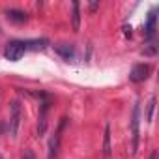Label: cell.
<instances>
[{"label": "cell", "instance_id": "obj_12", "mask_svg": "<svg viewBox=\"0 0 159 159\" xmlns=\"http://www.w3.org/2000/svg\"><path fill=\"white\" fill-rule=\"evenodd\" d=\"M26 43V49L30 47V49H45L47 47V39H34V41H25Z\"/></svg>", "mask_w": 159, "mask_h": 159}, {"label": "cell", "instance_id": "obj_8", "mask_svg": "<svg viewBox=\"0 0 159 159\" xmlns=\"http://www.w3.org/2000/svg\"><path fill=\"white\" fill-rule=\"evenodd\" d=\"M155 21H157V15H155V10H152L150 15H148V21H146V28H144L148 39H152L153 34H155Z\"/></svg>", "mask_w": 159, "mask_h": 159}, {"label": "cell", "instance_id": "obj_16", "mask_svg": "<svg viewBox=\"0 0 159 159\" xmlns=\"http://www.w3.org/2000/svg\"><path fill=\"white\" fill-rule=\"evenodd\" d=\"M0 159H4V157H0Z\"/></svg>", "mask_w": 159, "mask_h": 159}, {"label": "cell", "instance_id": "obj_14", "mask_svg": "<svg viewBox=\"0 0 159 159\" xmlns=\"http://www.w3.org/2000/svg\"><path fill=\"white\" fill-rule=\"evenodd\" d=\"M23 159H36V153H34L30 148H26V150L23 152Z\"/></svg>", "mask_w": 159, "mask_h": 159}, {"label": "cell", "instance_id": "obj_11", "mask_svg": "<svg viewBox=\"0 0 159 159\" xmlns=\"http://www.w3.org/2000/svg\"><path fill=\"white\" fill-rule=\"evenodd\" d=\"M79 10H81V6H79V2H75V4H73V15H71L73 30H75V32L81 28V13H79Z\"/></svg>", "mask_w": 159, "mask_h": 159}, {"label": "cell", "instance_id": "obj_1", "mask_svg": "<svg viewBox=\"0 0 159 159\" xmlns=\"http://www.w3.org/2000/svg\"><path fill=\"white\" fill-rule=\"evenodd\" d=\"M21 116H23V109H21V101L19 99H13L10 103V137H17V131H19V125H21Z\"/></svg>", "mask_w": 159, "mask_h": 159}, {"label": "cell", "instance_id": "obj_13", "mask_svg": "<svg viewBox=\"0 0 159 159\" xmlns=\"http://www.w3.org/2000/svg\"><path fill=\"white\" fill-rule=\"evenodd\" d=\"M153 105H155V98H150V103H148V112H146V120L152 122V112H153Z\"/></svg>", "mask_w": 159, "mask_h": 159}, {"label": "cell", "instance_id": "obj_15", "mask_svg": "<svg viewBox=\"0 0 159 159\" xmlns=\"http://www.w3.org/2000/svg\"><path fill=\"white\" fill-rule=\"evenodd\" d=\"M152 159H157V152H153V153H152Z\"/></svg>", "mask_w": 159, "mask_h": 159}, {"label": "cell", "instance_id": "obj_4", "mask_svg": "<svg viewBox=\"0 0 159 159\" xmlns=\"http://www.w3.org/2000/svg\"><path fill=\"white\" fill-rule=\"evenodd\" d=\"M139 124H140V107H139V101L135 103L133 107V116H131V137H133V153H137V148H139Z\"/></svg>", "mask_w": 159, "mask_h": 159}, {"label": "cell", "instance_id": "obj_2", "mask_svg": "<svg viewBox=\"0 0 159 159\" xmlns=\"http://www.w3.org/2000/svg\"><path fill=\"white\" fill-rule=\"evenodd\" d=\"M66 124H67V120L66 118H62L60 120V124H58V127L54 129V133L51 135V139H49V159H56V155H58V150H60V140H62V131H64V127H66Z\"/></svg>", "mask_w": 159, "mask_h": 159}, {"label": "cell", "instance_id": "obj_7", "mask_svg": "<svg viewBox=\"0 0 159 159\" xmlns=\"http://www.w3.org/2000/svg\"><path fill=\"white\" fill-rule=\"evenodd\" d=\"M47 112H49V101L45 99L39 107V124H38V135H43L45 133V127H47Z\"/></svg>", "mask_w": 159, "mask_h": 159}, {"label": "cell", "instance_id": "obj_10", "mask_svg": "<svg viewBox=\"0 0 159 159\" xmlns=\"http://www.w3.org/2000/svg\"><path fill=\"white\" fill-rule=\"evenodd\" d=\"M6 15L11 23H25L26 21V13L21 10H10V11H6Z\"/></svg>", "mask_w": 159, "mask_h": 159}, {"label": "cell", "instance_id": "obj_6", "mask_svg": "<svg viewBox=\"0 0 159 159\" xmlns=\"http://www.w3.org/2000/svg\"><path fill=\"white\" fill-rule=\"evenodd\" d=\"M54 51H56L64 60H73V58H75V47L69 45V43H58V45H54Z\"/></svg>", "mask_w": 159, "mask_h": 159}, {"label": "cell", "instance_id": "obj_9", "mask_svg": "<svg viewBox=\"0 0 159 159\" xmlns=\"http://www.w3.org/2000/svg\"><path fill=\"white\" fill-rule=\"evenodd\" d=\"M103 157L111 159V125H105V137H103Z\"/></svg>", "mask_w": 159, "mask_h": 159}, {"label": "cell", "instance_id": "obj_5", "mask_svg": "<svg viewBox=\"0 0 159 159\" xmlns=\"http://www.w3.org/2000/svg\"><path fill=\"white\" fill-rule=\"evenodd\" d=\"M152 73V66L150 64H137L133 66V69L129 71V81L131 83H142L150 77Z\"/></svg>", "mask_w": 159, "mask_h": 159}, {"label": "cell", "instance_id": "obj_3", "mask_svg": "<svg viewBox=\"0 0 159 159\" xmlns=\"http://www.w3.org/2000/svg\"><path fill=\"white\" fill-rule=\"evenodd\" d=\"M25 52H26V43L25 41H17V39L15 41H10L6 45V49H4V56L10 62H19Z\"/></svg>", "mask_w": 159, "mask_h": 159}]
</instances>
